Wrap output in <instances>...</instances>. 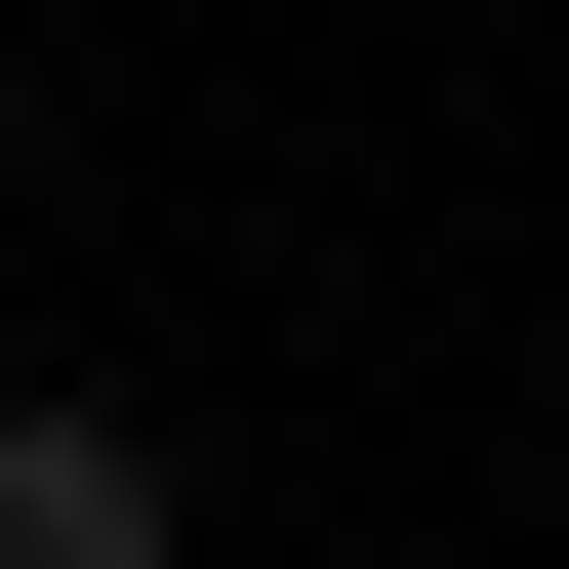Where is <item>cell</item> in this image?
Instances as JSON below:
<instances>
[{
  "label": "cell",
  "mask_w": 569,
  "mask_h": 569,
  "mask_svg": "<svg viewBox=\"0 0 569 569\" xmlns=\"http://www.w3.org/2000/svg\"><path fill=\"white\" fill-rule=\"evenodd\" d=\"M0 569H203V448L122 367H0Z\"/></svg>",
  "instance_id": "obj_1"
}]
</instances>
